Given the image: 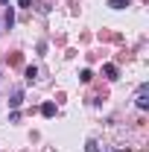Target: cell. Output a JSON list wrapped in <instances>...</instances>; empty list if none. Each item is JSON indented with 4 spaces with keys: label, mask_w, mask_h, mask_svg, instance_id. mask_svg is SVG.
Returning a JSON list of instances; mask_svg holds the SVG:
<instances>
[{
    "label": "cell",
    "mask_w": 149,
    "mask_h": 152,
    "mask_svg": "<svg viewBox=\"0 0 149 152\" xmlns=\"http://www.w3.org/2000/svg\"><path fill=\"white\" fill-rule=\"evenodd\" d=\"M134 105H137L140 111H146V108H149V85H140V88H137V96H134Z\"/></svg>",
    "instance_id": "obj_1"
},
{
    "label": "cell",
    "mask_w": 149,
    "mask_h": 152,
    "mask_svg": "<svg viewBox=\"0 0 149 152\" xmlns=\"http://www.w3.org/2000/svg\"><path fill=\"white\" fill-rule=\"evenodd\" d=\"M9 105H12V108H20V105H23V91H20V88H15V91H12Z\"/></svg>",
    "instance_id": "obj_2"
},
{
    "label": "cell",
    "mask_w": 149,
    "mask_h": 152,
    "mask_svg": "<svg viewBox=\"0 0 149 152\" xmlns=\"http://www.w3.org/2000/svg\"><path fill=\"white\" fill-rule=\"evenodd\" d=\"M3 23H6V29L15 26V9H12V6H6V12H3Z\"/></svg>",
    "instance_id": "obj_3"
},
{
    "label": "cell",
    "mask_w": 149,
    "mask_h": 152,
    "mask_svg": "<svg viewBox=\"0 0 149 152\" xmlns=\"http://www.w3.org/2000/svg\"><path fill=\"white\" fill-rule=\"evenodd\" d=\"M102 76H105V79H117V67H114V64H105V67H102Z\"/></svg>",
    "instance_id": "obj_4"
},
{
    "label": "cell",
    "mask_w": 149,
    "mask_h": 152,
    "mask_svg": "<svg viewBox=\"0 0 149 152\" xmlns=\"http://www.w3.org/2000/svg\"><path fill=\"white\" fill-rule=\"evenodd\" d=\"M41 114H44V117H53V114H56V102H44V105H41Z\"/></svg>",
    "instance_id": "obj_5"
},
{
    "label": "cell",
    "mask_w": 149,
    "mask_h": 152,
    "mask_svg": "<svg viewBox=\"0 0 149 152\" xmlns=\"http://www.w3.org/2000/svg\"><path fill=\"white\" fill-rule=\"evenodd\" d=\"M108 6H111V9H126L129 0H108Z\"/></svg>",
    "instance_id": "obj_6"
},
{
    "label": "cell",
    "mask_w": 149,
    "mask_h": 152,
    "mask_svg": "<svg viewBox=\"0 0 149 152\" xmlns=\"http://www.w3.org/2000/svg\"><path fill=\"white\" fill-rule=\"evenodd\" d=\"M91 79H93V70H88V67L79 73V82H91Z\"/></svg>",
    "instance_id": "obj_7"
},
{
    "label": "cell",
    "mask_w": 149,
    "mask_h": 152,
    "mask_svg": "<svg viewBox=\"0 0 149 152\" xmlns=\"http://www.w3.org/2000/svg\"><path fill=\"white\" fill-rule=\"evenodd\" d=\"M38 76V67H26V82H35Z\"/></svg>",
    "instance_id": "obj_8"
},
{
    "label": "cell",
    "mask_w": 149,
    "mask_h": 152,
    "mask_svg": "<svg viewBox=\"0 0 149 152\" xmlns=\"http://www.w3.org/2000/svg\"><path fill=\"white\" fill-rule=\"evenodd\" d=\"M85 152H99V143H96V140H88V143H85Z\"/></svg>",
    "instance_id": "obj_9"
},
{
    "label": "cell",
    "mask_w": 149,
    "mask_h": 152,
    "mask_svg": "<svg viewBox=\"0 0 149 152\" xmlns=\"http://www.w3.org/2000/svg\"><path fill=\"white\" fill-rule=\"evenodd\" d=\"M18 120H20V111H18V108H12V114H9V123H18Z\"/></svg>",
    "instance_id": "obj_10"
},
{
    "label": "cell",
    "mask_w": 149,
    "mask_h": 152,
    "mask_svg": "<svg viewBox=\"0 0 149 152\" xmlns=\"http://www.w3.org/2000/svg\"><path fill=\"white\" fill-rule=\"evenodd\" d=\"M18 6H23V9H32V0H18Z\"/></svg>",
    "instance_id": "obj_11"
},
{
    "label": "cell",
    "mask_w": 149,
    "mask_h": 152,
    "mask_svg": "<svg viewBox=\"0 0 149 152\" xmlns=\"http://www.w3.org/2000/svg\"><path fill=\"white\" fill-rule=\"evenodd\" d=\"M0 3H3V6H6V3H9V0H0Z\"/></svg>",
    "instance_id": "obj_12"
},
{
    "label": "cell",
    "mask_w": 149,
    "mask_h": 152,
    "mask_svg": "<svg viewBox=\"0 0 149 152\" xmlns=\"http://www.w3.org/2000/svg\"><path fill=\"white\" fill-rule=\"evenodd\" d=\"M0 82H3V70H0Z\"/></svg>",
    "instance_id": "obj_13"
},
{
    "label": "cell",
    "mask_w": 149,
    "mask_h": 152,
    "mask_svg": "<svg viewBox=\"0 0 149 152\" xmlns=\"http://www.w3.org/2000/svg\"><path fill=\"white\" fill-rule=\"evenodd\" d=\"M117 152H129V149H117Z\"/></svg>",
    "instance_id": "obj_14"
}]
</instances>
